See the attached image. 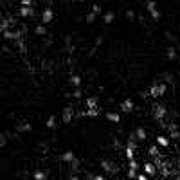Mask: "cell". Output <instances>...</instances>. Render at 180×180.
<instances>
[{
	"instance_id": "6da1fadb",
	"label": "cell",
	"mask_w": 180,
	"mask_h": 180,
	"mask_svg": "<svg viewBox=\"0 0 180 180\" xmlns=\"http://www.w3.org/2000/svg\"><path fill=\"white\" fill-rule=\"evenodd\" d=\"M99 164H101L103 171H106L108 175H117V173H119L117 164H115V162H112L110 159H101V160H99Z\"/></svg>"
},
{
	"instance_id": "7a4b0ae2",
	"label": "cell",
	"mask_w": 180,
	"mask_h": 180,
	"mask_svg": "<svg viewBox=\"0 0 180 180\" xmlns=\"http://www.w3.org/2000/svg\"><path fill=\"white\" fill-rule=\"evenodd\" d=\"M166 114H168V110H166L164 105H160V103H155V105H153V117H155L159 123L166 117Z\"/></svg>"
},
{
	"instance_id": "3957f363",
	"label": "cell",
	"mask_w": 180,
	"mask_h": 180,
	"mask_svg": "<svg viewBox=\"0 0 180 180\" xmlns=\"http://www.w3.org/2000/svg\"><path fill=\"white\" fill-rule=\"evenodd\" d=\"M52 18H54V11H52L50 7L43 9V13H41V22H43V23H50Z\"/></svg>"
},
{
	"instance_id": "277c9868",
	"label": "cell",
	"mask_w": 180,
	"mask_h": 180,
	"mask_svg": "<svg viewBox=\"0 0 180 180\" xmlns=\"http://www.w3.org/2000/svg\"><path fill=\"white\" fill-rule=\"evenodd\" d=\"M159 79H160V81H164V83H168V85H173V87H175V83H177L175 76H173L171 72H162Z\"/></svg>"
},
{
	"instance_id": "5b68a950",
	"label": "cell",
	"mask_w": 180,
	"mask_h": 180,
	"mask_svg": "<svg viewBox=\"0 0 180 180\" xmlns=\"http://www.w3.org/2000/svg\"><path fill=\"white\" fill-rule=\"evenodd\" d=\"M85 105H87V110H90V108H101V106H99V97H96V96L87 97Z\"/></svg>"
},
{
	"instance_id": "8992f818",
	"label": "cell",
	"mask_w": 180,
	"mask_h": 180,
	"mask_svg": "<svg viewBox=\"0 0 180 180\" xmlns=\"http://www.w3.org/2000/svg\"><path fill=\"white\" fill-rule=\"evenodd\" d=\"M144 175H148V177H155L157 175V166L155 164H151V162H144Z\"/></svg>"
},
{
	"instance_id": "52a82bcc",
	"label": "cell",
	"mask_w": 180,
	"mask_h": 180,
	"mask_svg": "<svg viewBox=\"0 0 180 180\" xmlns=\"http://www.w3.org/2000/svg\"><path fill=\"white\" fill-rule=\"evenodd\" d=\"M133 110V101L132 99H124L123 103H121V112L123 114H130Z\"/></svg>"
},
{
	"instance_id": "ba28073f",
	"label": "cell",
	"mask_w": 180,
	"mask_h": 180,
	"mask_svg": "<svg viewBox=\"0 0 180 180\" xmlns=\"http://www.w3.org/2000/svg\"><path fill=\"white\" fill-rule=\"evenodd\" d=\"M72 115H74V108H72V106H65L63 115H61L63 123H70V121H72Z\"/></svg>"
},
{
	"instance_id": "9c48e42d",
	"label": "cell",
	"mask_w": 180,
	"mask_h": 180,
	"mask_svg": "<svg viewBox=\"0 0 180 180\" xmlns=\"http://www.w3.org/2000/svg\"><path fill=\"white\" fill-rule=\"evenodd\" d=\"M137 142H139L137 135H135V133H130V135H128V141H126V148H130V150H137Z\"/></svg>"
},
{
	"instance_id": "30bf717a",
	"label": "cell",
	"mask_w": 180,
	"mask_h": 180,
	"mask_svg": "<svg viewBox=\"0 0 180 180\" xmlns=\"http://www.w3.org/2000/svg\"><path fill=\"white\" fill-rule=\"evenodd\" d=\"M31 130H32L31 123H20V124L14 126V132H18V133H25V132H31Z\"/></svg>"
},
{
	"instance_id": "8fae6325",
	"label": "cell",
	"mask_w": 180,
	"mask_h": 180,
	"mask_svg": "<svg viewBox=\"0 0 180 180\" xmlns=\"http://www.w3.org/2000/svg\"><path fill=\"white\" fill-rule=\"evenodd\" d=\"M63 162H67V164H70V162H74L76 160V155L72 153V151H65V153H61V157H59Z\"/></svg>"
},
{
	"instance_id": "7c38bea8",
	"label": "cell",
	"mask_w": 180,
	"mask_h": 180,
	"mask_svg": "<svg viewBox=\"0 0 180 180\" xmlns=\"http://www.w3.org/2000/svg\"><path fill=\"white\" fill-rule=\"evenodd\" d=\"M18 14H20V16H32V14H34V7H20V9H18Z\"/></svg>"
},
{
	"instance_id": "4fadbf2b",
	"label": "cell",
	"mask_w": 180,
	"mask_h": 180,
	"mask_svg": "<svg viewBox=\"0 0 180 180\" xmlns=\"http://www.w3.org/2000/svg\"><path fill=\"white\" fill-rule=\"evenodd\" d=\"M166 58H168V61H175V59H177V49H175L173 45L168 47V56H166Z\"/></svg>"
},
{
	"instance_id": "5bb4252c",
	"label": "cell",
	"mask_w": 180,
	"mask_h": 180,
	"mask_svg": "<svg viewBox=\"0 0 180 180\" xmlns=\"http://www.w3.org/2000/svg\"><path fill=\"white\" fill-rule=\"evenodd\" d=\"M101 114V108H90V110H87V112H83V114H79V115H87V117H97Z\"/></svg>"
},
{
	"instance_id": "9a60e30c",
	"label": "cell",
	"mask_w": 180,
	"mask_h": 180,
	"mask_svg": "<svg viewBox=\"0 0 180 180\" xmlns=\"http://www.w3.org/2000/svg\"><path fill=\"white\" fill-rule=\"evenodd\" d=\"M114 18H115V13L114 11H106L105 14H103V20H105V23L108 25V23H112L114 22Z\"/></svg>"
},
{
	"instance_id": "2e32d148",
	"label": "cell",
	"mask_w": 180,
	"mask_h": 180,
	"mask_svg": "<svg viewBox=\"0 0 180 180\" xmlns=\"http://www.w3.org/2000/svg\"><path fill=\"white\" fill-rule=\"evenodd\" d=\"M65 50L69 54H74V43L70 41V36H65Z\"/></svg>"
},
{
	"instance_id": "e0dca14e",
	"label": "cell",
	"mask_w": 180,
	"mask_h": 180,
	"mask_svg": "<svg viewBox=\"0 0 180 180\" xmlns=\"http://www.w3.org/2000/svg\"><path fill=\"white\" fill-rule=\"evenodd\" d=\"M70 85L76 87V88H79L81 87V78L78 74H70Z\"/></svg>"
},
{
	"instance_id": "ac0fdd59",
	"label": "cell",
	"mask_w": 180,
	"mask_h": 180,
	"mask_svg": "<svg viewBox=\"0 0 180 180\" xmlns=\"http://www.w3.org/2000/svg\"><path fill=\"white\" fill-rule=\"evenodd\" d=\"M105 115H106V119H108V121H112V123H119V121H121V115H119V114H115V112H106Z\"/></svg>"
},
{
	"instance_id": "d6986e66",
	"label": "cell",
	"mask_w": 180,
	"mask_h": 180,
	"mask_svg": "<svg viewBox=\"0 0 180 180\" xmlns=\"http://www.w3.org/2000/svg\"><path fill=\"white\" fill-rule=\"evenodd\" d=\"M157 144L162 146V148H168V146H169V139L164 137V135H159V137H157Z\"/></svg>"
},
{
	"instance_id": "ffe728a7",
	"label": "cell",
	"mask_w": 180,
	"mask_h": 180,
	"mask_svg": "<svg viewBox=\"0 0 180 180\" xmlns=\"http://www.w3.org/2000/svg\"><path fill=\"white\" fill-rule=\"evenodd\" d=\"M135 135H137L139 141H146V137H148V133H146L144 128H137V130H135Z\"/></svg>"
},
{
	"instance_id": "44dd1931",
	"label": "cell",
	"mask_w": 180,
	"mask_h": 180,
	"mask_svg": "<svg viewBox=\"0 0 180 180\" xmlns=\"http://www.w3.org/2000/svg\"><path fill=\"white\" fill-rule=\"evenodd\" d=\"M148 153H150L151 157H155V159H157V157H160V153H159V146H157V144L150 146V148H148Z\"/></svg>"
},
{
	"instance_id": "7402d4cb",
	"label": "cell",
	"mask_w": 180,
	"mask_h": 180,
	"mask_svg": "<svg viewBox=\"0 0 180 180\" xmlns=\"http://www.w3.org/2000/svg\"><path fill=\"white\" fill-rule=\"evenodd\" d=\"M34 32L40 34V36H45V34H47V27H43V23H40V25L34 27Z\"/></svg>"
},
{
	"instance_id": "603a6c76",
	"label": "cell",
	"mask_w": 180,
	"mask_h": 180,
	"mask_svg": "<svg viewBox=\"0 0 180 180\" xmlns=\"http://www.w3.org/2000/svg\"><path fill=\"white\" fill-rule=\"evenodd\" d=\"M69 166H70V171H72V173H79V166H81V162L76 159V160H74V162H70Z\"/></svg>"
},
{
	"instance_id": "cb8c5ba5",
	"label": "cell",
	"mask_w": 180,
	"mask_h": 180,
	"mask_svg": "<svg viewBox=\"0 0 180 180\" xmlns=\"http://www.w3.org/2000/svg\"><path fill=\"white\" fill-rule=\"evenodd\" d=\"M45 126H47V128H56V115H49Z\"/></svg>"
},
{
	"instance_id": "d4e9b609",
	"label": "cell",
	"mask_w": 180,
	"mask_h": 180,
	"mask_svg": "<svg viewBox=\"0 0 180 180\" xmlns=\"http://www.w3.org/2000/svg\"><path fill=\"white\" fill-rule=\"evenodd\" d=\"M45 178H47V173H45V171H40V169L34 171V180H45Z\"/></svg>"
},
{
	"instance_id": "484cf974",
	"label": "cell",
	"mask_w": 180,
	"mask_h": 180,
	"mask_svg": "<svg viewBox=\"0 0 180 180\" xmlns=\"http://www.w3.org/2000/svg\"><path fill=\"white\" fill-rule=\"evenodd\" d=\"M150 14H151V18H153V20H160V16H162V13L159 11V7H157V9H153V11H150Z\"/></svg>"
},
{
	"instance_id": "4316f807",
	"label": "cell",
	"mask_w": 180,
	"mask_h": 180,
	"mask_svg": "<svg viewBox=\"0 0 180 180\" xmlns=\"http://www.w3.org/2000/svg\"><path fill=\"white\" fill-rule=\"evenodd\" d=\"M96 16H97V14H96L94 11H88V13H87V23H94Z\"/></svg>"
},
{
	"instance_id": "83f0119b",
	"label": "cell",
	"mask_w": 180,
	"mask_h": 180,
	"mask_svg": "<svg viewBox=\"0 0 180 180\" xmlns=\"http://www.w3.org/2000/svg\"><path fill=\"white\" fill-rule=\"evenodd\" d=\"M124 153H126L128 160H135V150H130V148H126V150H124Z\"/></svg>"
},
{
	"instance_id": "f1b7e54d",
	"label": "cell",
	"mask_w": 180,
	"mask_h": 180,
	"mask_svg": "<svg viewBox=\"0 0 180 180\" xmlns=\"http://www.w3.org/2000/svg\"><path fill=\"white\" fill-rule=\"evenodd\" d=\"M144 5H146V9H148V11H153V9H157V4H155L153 0H148Z\"/></svg>"
},
{
	"instance_id": "f546056e",
	"label": "cell",
	"mask_w": 180,
	"mask_h": 180,
	"mask_svg": "<svg viewBox=\"0 0 180 180\" xmlns=\"http://www.w3.org/2000/svg\"><path fill=\"white\" fill-rule=\"evenodd\" d=\"M169 133H171V139L180 141V132H178V130H169Z\"/></svg>"
},
{
	"instance_id": "4dcf8cb0",
	"label": "cell",
	"mask_w": 180,
	"mask_h": 180,
	"mask_svg": "<svg viewBox=\"0 0 180 180\" xmlns=\"http://www.w3.org/2000/svg\"><path fill=\"white\" fill-rule=\"evenodd\" d=\"M22 7H34V0H22Z\"/></svg>"
},
{
	"instance_id": "1f68e13d",
	"label": "cell",
	"mask_w": 180,
	"mask_h": 180,
	"mask_svg": "<svg viewBox=\"0 0 180 180\" xmlns=\"http://www.w3.org/2000/svg\"><path fill=\"white\" fill-rule=\"evenodd\" d=\"M166 38H168V40H171V41H178L177 34H173V32H169V31H166Z\"/></svg>"
},
{
	"instance_id": "d6a6232c",
	"label": "cell",
	"mask_w": 180,
	"mask_h": 180,
	"mask_svg": "<svg viewBox=\"0 0 180 180\" xmlns=\"http://www.w3.org/2000/svg\"><path fill=\"white\" fill-rule=\"evenodd\" d=\"M137 177H139V175H137V171H135V169H128V178L130 180H137Z\"/></svg>"
},
{
	"instance_id": "836d02e7",
	"label": "cell",
	"mask_w": 180,
	"mask_h": 180,
	"mask_svg": "<svg viewBox=\"0 0 180 180\" xmlns=\"http://www.w3.org/2000/svg\"><path fill=\"white\" fill-rule=\"evenodd\" d=\"M126 18H128V20H133V18H135V11H133V9H128V11H126Z\"/></svg>"
},
{
	"instance_id": "e575fe53",
	"label": "cell",
	"mask_w": 180,
	"mask_h": 180,
	"mask_svg": "<svg viewBox=\"0 0 180 180\" xmlns=\"http://www.w3.org/2000/svg\"><path fill=\"white\" fill-rule=\"evenodd\" d=\"M5 144H7V135H5V133H2V135H0V146L4 148Z\"/></svg>"
},
{
	"instance_id": "d590c367",
	"label": "cell",
	"mask_w": 180,
	"mask_h": 180,
	"mask_svg": "<svg viewBox=\"0 0 180 180\" xmlns=\"http://www.w3.org/2000/svg\"><path fill=\"white\" fill-rule=\"evenodd\" d=\"M112 141H114V148H117V150L123 148V144H121V141H119L117 137H112Z\"/></svg>"
},
{
	"instance_id": "8d00e7d4",
	"label": "cell",
	"mask_w": 180,
	"mask_h": 180,
	"mask_svg": "<svg viewBox=\"0 0 180 180\" xmlns=\"http://www.w3.org/2000/svg\"><path fill=\"white\" fill-rule=\"evenodd\" d=\"M92 11H94L96 14H101V5H99V4H94V5H92Z\"/></svg>"
},
{
	"instance_id": "74e56055",
	"label": "cell",
	"mask_w": 180,
	"mask_h": 180,
	"mask_svg": "<svg viewBox=\"0 0 180 180\" xmlns=\"http://www.w3.org/2000/svg\"><path fill=\"white\" fill-rule=\"evenodd\" d=\"M103 40H105V34H99V36L96 38V47H99V45L103 43Z\"/></svg>"
},
{
	"instance_id": "f35d334b",
	"label": "cell",
	"mask_w": 180,
	"mask_h": 180,
	"mask_svg": "<svg viewBox=\"0 0 180 180\" xmlns=\"http://www.w3.org/2000/svg\"><path fill=\"white\" fill-rule=\"evenodd\" d=\"M128 162H130V169H135V171L139 169V164H137V160H128Z\"/></svg>"
},
{
	"instance_id": "ab89813d",
	"label": "cell",
	"mask_w": 180,
	"mask_h": 180,
	"mask_svg": "<svg viewBox=\"0 0 180 180\" xmlns=\"http://www.w3.org/2000/svg\"><path fill=\"white\" fill-rule=\"evenodd\" d=\"M72 97L79 99V97H81V90H79V88H76V90H74V94H72Z\"/></svg>"
},
{
	"instance_id": "60d3db41",
	"label": "cell",
	"mask_w": 180,
	"mask_h": 180,
	"mask_svg": "<svg viewBox=\"0 0 180 180\" xmlns=\"http://www.w3.org/2000/svg\"><path fill=\"white\" fill-rule=\"evenodd\" d=\"M50 45H52V38L47 36V38H45V47H50Z\"/></svg>"
},
{
	"instance_id": "b9f144b4",
	"label": "cell",
	"mask_w": 180,
	"mask_h": 180,
	"mask_svg": "<svg viewBox=\"0 0 180 180\" xmlns=\"http://www.w3.org/2000/svg\"><path fill=\"white\" fill-rule=\"evenodd\" d=\"M90 178L92 180H106L105 177H101V175H90Z\"/></svg>"
},
{
	"instance_id": "7bdbcfd3",
	"label": "cell",
	"mask_w": 180,
	"mask_h": 180,
	"mask_svg": "<svg viewBox=\"0 0 180 180\" xmlns=\"http://www.w3.org/2000/svg\"><path fill=\"white\" fill-rule=\"evenodd\" d=\"M137 180H150V178H148V175H144V173H139Z\"/></svg>"
},
{
	"instance_id": "ee69618b",
	"label": "cell",
	"mask_w": 180,
	"mask_h": 180,
	"mask_svg": "<svg viewBox=\"0 0 180 180\" xmlns=\"http://www.w3.org/2000/svg\"><path fill=\"white\" fill-rule=\"evenodd\" d=\"M70 180H79V178H78L76 175H72V173H70Z\"/></svg>"
},
{
	"instance_id": "f6af8a7d",
	"label": "cell",
	"mask_w": 180,
	"mask_h": 180,
	"mask_svg": "<svg viewBox=\"0 0 180 180\" xmlns=\"http://www.w3.org/2000/svg\"><path fill=\"white\" fill-rule=\"evenodd\" d=\"M157 180H164V178H157Z\"/></svg>"
}]
</instances>
